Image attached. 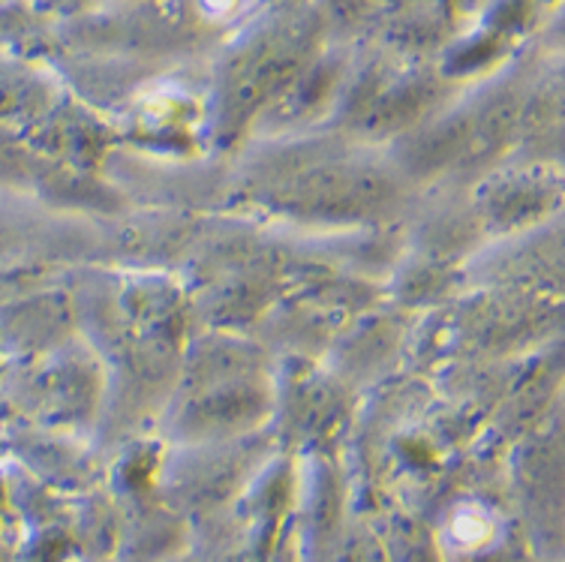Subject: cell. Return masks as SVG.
<instances>
[{
    "label": "cell",
    "mask_w": 565,
    "mask_h": 562,
    "mask_svg": "<svg viewBox=\"0 0 565 562\" xmlns=\"http://www.w3.org/2000/svg\"><path fill=\"white\" fill-rule=\"evenodd\" d=\"M455 536L463 541H479L488 536V520L481 518L479 511H467L455 520Z\"/></svg>",
    "instance_id": "6da1fadb"
}]
</instances>
